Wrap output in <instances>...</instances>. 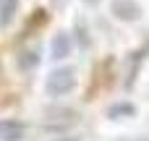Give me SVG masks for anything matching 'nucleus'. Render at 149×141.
Wrapping results in <instances>:
<instances>
[{
	"label": "nucleus",
	"mask_w": 149,
	"mask_h": 141,
	"mask_svg": "<svg viewBox=\"0 0 149 141\" xmlns=\"http://www.w3.org/2000/svg\"><path fill=\"white\" fill-rule=\"evenodd\" d=\"M73 86H76L73 68H55L47 78V94H52V97H60V94L71 92Z\"/></svg>",
	"instance_id": "obj_1"
},
{
	"label": "nucleus",
	"mask_w": 149,
	"mask_h": 141,
	"mask_svg": "<svg viewBox=\"0 0 149 141\" xmlns=\"http://www.w3.org/2000/svg\"><path fill=\"white\" fill-rule=\"evenodd\" d=\"M79 120V115L73 113V110H65V107H52L50 113H47V118H45V128L47 131H60V128H71L73 123Z\"/></svg>",
	"instance_id": "obj_2"
},
{
	"label": "nucleus",
	"mask_w": 149,
	"mask_h": 141,
	"mask_svg": "<svg viewBox=\"0 0 149 141\" xmlns=\"http://www.w3.org/2000/svg\"><path fill=\"white\" fill-rule=\"evenodd\" d=\"M110 13L115 18H120V21H139L141 18V5L136 0H113Z\"/></svg>",
	"instance_id": "obj_3"
},
{
	"label": "nucleus",
	"mask_w": 149,
	"mask_h": 141,
	"mask_svg": "<svg viewBox=\"0 0 149 141\" xmlns=\"http://www.w3.org/2000/svg\"><path fill=\"white\" fill-rule=\"evenodd\" d=\"M71 47H73V37L68 34V31H58L52 39H50V52H52V58H68L71 55Z\"/></svg>",
	"instance_id": "obj_4"
},
{
	"label": "nucleus",
	"mask_w": 149,
	"mask_h": 141,
	"mask_svg": "<svg viewBox=\"0 0 149 141\" xmlns=\"http://www.w3.org/2000/svg\"><path fill=\"white\" fill-rule=\"evenodd\" d=\"M26 126L18 120H0V141H24Z\"/></svg>",
	"instance_id": "obj_5"
},
{
	"label": "nucleus",
	"mask_w": 149,
	"mask_h": 141,
	"mask_svg": "<svg viewBox=\"0 0 149 141\" xmlns=\"http://www.w3.org/2000/svg\"><path fill=\"white\" fill-rule=\"evenodd\" d=\"M134 115H136V107L128 105V102H118V105L107 107V118L110 120H123V118H134Z\"/></svg>",
	"instance_id": "obj_6"
},
{
	"label": "nucleus",
	"mask_w": 149,
	"mask_h": 141,
	"mask_svg": "<svg viewBox=\"0 0 149 141\" xmlns=\"http://www.w3.org/2000/svg\"><path fill=\"white\" fill-rule=\"evenodd\" d=\"M18 13V0H0V29H5Z\"/></svg>",
	"instance_id": "obj_7"
},
{
	"label": "nucleus",
	"mask_w": 149,
	"mask_h": 141,
	"mask_svg": "<svg viewBox=\"0 0 149 141\" xmlns=\"http://www.w3.org/2000/svg\"><path fill=\"white\" fill-rule=\"evenodd\" d=\"M37 65H39L37 50H24V52L18 55V68H21V71H29V68H37Z\"/></svg>",
	"instance_id": "obj_8"
},
{
	"label": "nucleus",
	"mask_w": 149,
	"mask_h": 141,
	"mask_svg": "<svg viewBox=\"0 0 149 141\" xmlns=\"http://www.w3.org/2000/svg\"><path fill=\"white\" fill-rule=\"evenodd\" d=\"M45 21H47V10H42V8H39V10H34V18H31V24H26V34H29L34 26H42Z\"/></svg>",
	"instance_id": "obj_9"
},
{
	"label": "nucleus",
	"mask_w": 149,
	"mask_h": 141,
	"mask_svg": "<svg viewBox=\"0 0 149 141\" xmlns=\"http://www.w3.org/2000/svg\"><path fill=\"white\" fill-rule=\"evenodd\" d=\"M79 39H81V47H89V39L84 34V24H79Z\"/></svg>",
	"instance_id": "obj_10"
},
{
	"label": "nucleus",
	"mask_w": 149,
	"mask_h": 141,
	"mask_svg": "<svg viewBox=\"0 0 149 141\" xmlns=\"http://www.w3.org/2000/svg\"><path fill=\"white\" fill-rule=\"evenodd\" d=\"M118 141H149L147 136H136V139H118Z\"/></svg>",
	"instance_id": "obj_11"
},
{
	"label": "nucleus",
	"mask_w": 149,
	"mask_h": 141,
	"mask_svg": "<svg viewBox=\"0 0 149 141\" xmlns=\"http://www.w3.org/2000/svg\"><path fill=\"white\" fill-rule=\"evenodd\" d=\"M84 3H86V5H97L100 0H84Z\"/></svg>",
	"instance_id": "obj_12"
},
{
	"label": "nucleus",
	"mask_w": 149,
	"mask_h": 141,
	"mask_svg": "<svg viewBox=\"0 0 149 141\" xmlns=\"http://www.w3.org/2000/svg\"><path fill=\"white\" fill-rule=\"evenodd\" d=\"M55 141H76V139H55Z\"/></svg>",
	"instance_id": "obj_13"
}]
</instances>
